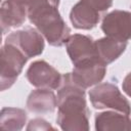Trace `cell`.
Here are the masks:
<instances>
[{
	"label": "cell",
	"instance_id": "7a4b0ae2",
	"mask_svg": "<svg viewBox=\"0 0 131 131\" xmlns=\"http://www.w3.org/2000/svg\"><path fill=\"white\" fill-rule=\"evenodd\" d=\"M28 12L30 21L52 46L60 47L71 36V29L58 11L59 0H16Z\"/></svg>",
	"mask_w": 131,
	"mask_h": 131
},
{
	"label": "cell",
	"instance_id": "30bf717a",
	"mask_svg": "<svg viewBox=\"0 0 131 131\" xmlns=\"http://www.w3.org/2000/svg\"><path fill=\"white\" fill-rule=\"evenodd\" d=\"M28 16L27 9L24 5L15 0H5L1 5L0 23L2 33L8 32L10 29L20 27Z\"/></svg>",
	"mask_w": 131,
	"mask_h": 131
},
{
	"label": "cell",
	"instance_id": "e0dca14e",
	"mask_svg": "<svg viewBox=\"0 0 131 131\" xmlns=\"http://www.w3.org/2000/svg\"><path fill=\"white\" fill-rule=\"evenodd\" d=\"M49 129H54L48 122H46L45 120L43 119H34V120H31L28 127H27V130H49Z\"/></svg>",
	"mask_w": 131,
	"mask_h": 131
},
{
	"label": "cell",
	"instance_id": "5bb4252c",
	"mask_svg": "<svg viewBox=\"0 0 131 131\" xmlns=\"http://www.w3.org/2000/svg\"><path fill=\"white\" fill-rule=\"evenodd\" d=\"M95 46L99 60L107 66L108 63L115 61L118 57H120V55L125 51L127 42L105 36L96 40Z\"/></svg>",
	"mask_w": 131,
	"mask_h": 131
},
{
	"label": "cell",
	"instance_id": "9a60e30c",
	"mask_svg": "<svg viewBox=\"0 0 131 131\" xmlns=\"http://www.w3.org/2000/svg\"><path fill=\"white\" fill-rule=\"evenodd\" d=\"M27 121V113L21 108L3 107L0 115V127L5 130L23 129Z\"/></svg>",
	"mask_w": 131,
	"mask_h": 131
},
{
	"label": "cell",
	"instance_id": "8fae6325",
	"mask_svg": "<svg viewBox=\"0 0 131 131\" xmlns=\"http://www.w3.org/2000/svg\"><path fill=\"white\" fill-rule=\"evenodd\" d=\"M100 12L90 7L85 1L80 0L75 4L70 12V20L76 29L91 30L98 24Z\"/></svg>",
	"mask_w": 131,
	"mask_h": 131
},
{
	"label": "cell",
	"instance_id": "ba28073f",
	"mask_svg": "<svg viewBox=\"0 0 131 131\" xmlns=\"http://www.w3.org/2000/svg\"><path fill=\"white\" fill-rule=\"evenodd\" d=\"M101 30L105 36L120 41L131 40V12L126 10H113L104 15Z\"/></svg>",
	"mask_w": 131,
	"mask_h": 131
},
{
	"label": "cell",
	"instance_id": "2e32d148",
	"mask_svg": "<svg viewBox=\"0 0 131 131\" xmlns=\"http://www.w3.org/2000/svg\"><path fill=\"white\" fill-rule=\"evenodd\" d=\"M83 1H85L90 7H92L93 9L97 10L100 13L106 11L113 5V0H83Z\"/></svg>",
	"mask_w": 131,
	"mask_h": 131
},
{
	"label": "cell",
	"instance_id": "4fadbf2b",
	"mask_svg": "<svg viewBox=\"0 0 131 131\" xmlns=\"http://www.w3.org/2000/svg\"><path fill=\"white\" fill-rule=\"evenodd\" d=\"M95 129L98 131L131 130V120L128 115L120 112H102L95 116Z\"/></svg>",
	"mask_w": 131,
	"mask_h": 131
},
{
	"label": "cell",
	"instance_id": "52a82bcc",
	"mask_svg": "<svg viewBox=\"0 0 131 131\" xmlns=\"http://www.w3.org/2000/svg\"><path fill=\"white\" fill-rule=\"evenodd\" d=\"M5 42L17 46L28 58L40 55L45 47L43 35L34 28H26L9 34Z\"/></svg>",
	"mask_w": 131,
	"mask_h": 131
},
{
	"label": "cell",
	"instance_id": "277c9868",
	"mask_svg": "<svg viewBox=\"0 0 131 131\" xmlns=\"http://www.w3.org/2000/svg\"><path fill=\"white\" fill-rule=\"evenodd\" d=\"M89 98L93 107L97 110L112 108L130 115L131 106L119 88L112 83H101L89 91Z\"/></svg>",
	"mask_w": 131,
	"mask_h": 131
},
{
	"label": "cell",
	"instance_id": "5b68a950",
	"mask_svg": "<svg viewBox=\"0 0 131 131\" xmlns=\"http://www.w3.org/2000/svg\"><path fill=\"white\" fill-rule=\"evenodd\" d=\"M66 47L74 67L84 66L99 59L95 41L89 36L74 34L68 39Z\"/></svg>",
	"mask_w": 131,
	"mask_h": 131
},
{
	"label": "cell",
	"instance_id": "3957f363",
	"mask_svg": "<svg viewBox=\"0 0 131 131\" xmlns=\"http://www.w3.org/2000/svg\"><path fill=\"white\" fill-rule=\"evenodd\" d=\"M29 58L14 44L5 42L1 48L0 87L4 91L10 88L23 71Z\"/></svg>",
	"mask_w": 131,
	"mask_h": 131
},
{
	"label": "cell",
	"instance_id": "8992f818",
	"mask_svg": "<svg viewBox=\"0 0 131 131\" xmlns=\"http://www.w3.org/2000/svg\"><path fill=\"white\" fill-rule=\"evenodd\" d=\"M26 77L31 85L38 88L58 89L62 76L45 60H36L28 68Z\"/></svg>",
	"mask_w": 131,
	"mask_h": 131
},
{
	"label": "cell",
	"instance_id": "9c48e42d",
	"mask_svg": "<svg viewBox=\"0 0 131 131\" xmlns=\"http://www.w3.org/2000/svg\"><path fill=\"white\" fill-rule=\"evenodd\" d=\"M105 73L106 64L98 59L84 66L74 67L73 72L71 73V78L78 86L86 89L99 84L104 78Z\"/></svg>",
	"mask_w": 131,
	"mask_h": 131
},
{
	"label": "cell",
	"instance_id": "ac0fdd59",
	"mask_svg": "<svg viewBox=\"0 0 131 131\" xmlns=\"http://www.w3.org/2000/svg\"><path fill=\"white\" fill-rule=\"evenodd\" d=\"M122 88L124 90V92L131 97V73H129L123 80V84H122Z\"/></svg>",
	"mask_w": 131,
	"mask_h": 131
},
{
	"label": "cell",
	"instance_id": "6da1fadb",
	"mask_svg": "<svg viewBox=\"0 0 131 131\" xmlns=\"http://www.w3.org/2000/svg\"><path fill=\"white\" fill-rule=\"evenodd\" d=\"M57 118L60 129L66 131L89 130V110L85 98V89L71 78V73L62 76L57 91Z\"/></svg>",
	"mask_w": 131,
	"mask_h": 131
},
{
	"label": "cell",
	"instance_id": "7c38bea8",
	"mask_svg": "<svg viewBox=\"0 0 131 131\" xmlns=\"http://www.w3.org/2000/svg\"><path fill=\"white\" fill-rule=\"evenodd\" d=\"M57 106V98L54 92L47 88L32 91L27 99V107L35 114L52 113Z\"/></svg>",
	"mask_w": 131,
	"mask_h": 131
}]
</instances>
